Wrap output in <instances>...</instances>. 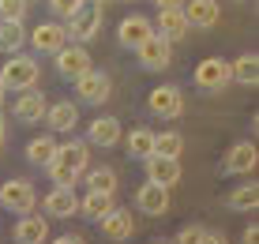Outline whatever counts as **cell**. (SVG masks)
<instances>
[{
  "label": "cell",
  "instance_id": "19",
  "mask_svg": "<svg viewBox=\"0 0 259 244\" xmlns=\"http://www.w3.org/2000/svg\"><path fill=\"white\" fill-rule=\"evenodd\" d=\"M12 237H15V244H46L49 240V222L41 218V214H23V218L15 222Z\"/></svg>",
  "mask_w": 259,
  "mask_h": 244
},
{
  "label": "cell",
  "instance_id": "39",
  "mask_svg": "<svg viewBox=\"0 0 259 244\" xmlns=\"http://www.w3.org/2000/svg\"><path fill=\"white\" fill-rule=\"evenodd\" d=\"M4 94H8V90H4V83H0V105H4Z\"/></svg>",
  "mask_w": 259,
  "mask_h": 244
},
{
  "label": "cell",
  "instance_id": "30",
  "mask_svg": "<svg viewBox=\"0 0 259 244\" xmlns=\"http://www.w3.org/2000/svg\"><path fill=\"white\" fill-rule=\"evenodd\" d=\"M181 150H184V135H181V132H162V135H154V154H162V158H181Z\"/></svg>",
  "mask_w": 259,
  "mask_h": 244
},
{
  "label": "cell",
  "instance_id": "26",
  "mask_svg": "<svg viewBox=\"0 0 259 244\" xmlns=\"http://www.w3.org/2000/svg\"><path fill=\"white\" fill-rule=\"evenodd\" d=\"M53 154H57V139H53V135H34V139L26 143V158H30L34 166H49Z\"/></svg>",
  "mask_w": 259,
  "mask_h": 244
},
{
  "label": "cell",
  "instance_id": "1",
  "mask_svg": "<svg viewBox=\"0 0 259 244\" xmlns=\"http://www.w3.org/2000/svg\"><path fill=\"white\" fill-rule=\"evenodd\" d=\"M87 166H91V143L71 139V143H57V154H53V161L46 169H49V180L57 188H71L87 173Z\"/></svg>",
  "mask_w": 259,
  "mask_h": 244
},
{
  "label": "cell",
  "instance_id": "32",
  "mask_svg": "<svg viewBox=\"0 0 259 244\" xmlns=\"http://www.w3.org/2000/svg\"><path fill=\"white\" fill-rule=\"evenodd\" d=\"M83 4H87V0H49V8H53V15H57V19H71Z\"/></svg>",
  "mask_w": 259,
  "mask_h": 244
},
{
  "label": "cell",
  "instance_id": "23",
  "mask_svg": "<svg viewBox=\"0 0 259 244\" xmlns=\"http://www.w3.org/2000/svg\"><path fill=\"white\" fill-rule=\"evenodd\" d=\"M229 75H233L240 87H255L259 83V57L255 53H240L233 64H229Z\"/></svg>",
  "mask_w": 259,
  "mask_h": 244
},
{
  "label": "cell",
  "instance_id": "17",
  "mask_svg": "<svg viewBox=\"0 0 259 244\" xmlns=\"http://www.w3.org/2000/svg\"><path fill=\"white\" fill-rule=\"evenodd\" d=\"M98 225H102V233L109 240H132V233H136V218L124 207H113L105 218H98Z\"/></svg>",
  "mask_w": 259,
  "mask_h": 244
},
{
  "label": "cell",
  "instance_id": "20",
  "mask_svg": "<svg viewBox=\"0 0 259 244\" xmlns=\"http://www.w3.org/2000/svg\"><path fill=\"white\" fill-rule=\"evenodd\" d=\"M188 30H192V26H188V19H184L181 8H173V12H158L154 34H158V38H165L169 45H173V42H184V38H188Z\"/></svg>",
  "mask_w": 259,
  "mask_h": 244
},
{
  "label": "cell",
  "instance_id": "8",
  "mask_svg": "<svg viewBox=\"0 0 259 244\" xmlns=\"http://www.w3.org/2000/svg\"><path fill=\"white\" fill-rule=\"evenodd\" d=\"M91 64H94V60H91V53H87V45H64V49H60L57 53V71H60V75H64V79H71V83H75V79L79 75H87V71H91Z\"/></svg>",
  "mask_w": 259,
  "mask_h": 244
},
{
  "label": "cell",
  "instance_id": "27",
  "mask_svg": "<svg viewBox=\"0 0 259 244\" xmlns=\"http://www.w3.org/2000/svg\"><path fill=\"white\" fill-rule=\"evenodd\" d=\"M26 45V30H23V23H0V49L8 53V57H15Z\"/></svg>",
  "mask_w": 259,
  "mask_h": 244
},
{
  "label": "cell",
  "instance_id": "41",
  "mask_svg": "<svg viewBox=\"0 0 259 244\" xmlns=\"http://www.w3.org/2000/svg\"><path fill=\"white\" fill-rule=\"evenodd\" d=\"M154 244H169V240H154Z\"/></svg>",
  "mask_w": 259,
  "mask_h": 244
},
{
  "label": "cell",
  "instance_id": "16",
  "mask_svg": "<svg viewBox=\"0 0 259 244\" xmlns=\"http://www.w3.org/2000/svg\"><path fill=\"white\" fill-rule=\"evenodd\" d=\"M46 109H49V102H46V94H38V90L19 94V102L12 105V113H15L19 124H41L46 120Z\"/></svg>",
  "mask_w": 259,
  "mask_h": 244
},
{
  "label": "cell",
  "instance_id": "4",
  "mask_svg": "<svg viewBox=\"0 0 259 244\" xmlns=\"http://www.w3.org/2000/svg\"><path fill=\"white\" fill-rule=\"evenodd\" d=\"M102 19H105V8H102V4H83V8L68 19V38H75L79 45H87L91 38L102 34Z\"/></svg>",
  "mask_w": 259,
  "mask_h": 244
},
{
  "label": "cell",
  "instance_id": "14",
  "mask_svg": "<svg viewBox=\"0 0 259 244\" xmlns=\"http://www.w3.org/2000/svg\"><path fill=\"white\" fill-rule=\"evenodd\" d=\"M147 169V180L150 184H162V188H173L181 180V158H162V154H150L143 161Z\"/></svg>",
  "mask_w": 259,
  "mask_h": 244
},
{
  "label": "cell",
  "instance_id": "36",
  "mask_svg": "<svg viewBox=\"0 0 259 244\" xmlns=\"http://www.w3.org/2000/svg\"><path fill=\"white\" fill-rule=\"evenodd\" d=\"M244 244H259V225H255V222L244 229Z\"/></svg>",
  "mask_w": 259,
  "mask_h": 244
},
{
  "label": "cell",
  "instance_id": "31",
  "mask_svg": "<svg viewBox=\"0 0 259 244\" xmlns=\"http://www.w3.org/2000/svg\"><path fill=\"white\" fill-rule=\"evenodd\" d=\"M26 0H0V23H23Z\"/></svg>",
  "mask_w": 259,
  "mask_h": 244
},
{
  "label": "cell",
  "instance_id": "11",
  "mask_svg": "<svg viewBox=\"0 0 259 244\" xmlns=\"http://www.w3.org/2000/svg\"><path fill=\"white\" fill-rule=\"evenodd\" d=\"M255 166H259V150H255V143H252V139L233 143V147H229V154L222 158V169H226V173H233V177L252 173Z\"/></svg>",
  "mask_w": 259,
  "mask_h": 244
},
{
  "label": "cell",
  "instance_id": "22",
  "mask_svg": "<svg viewBox=\"0 0 259 244\" xmlns=\"http://www.w3.org/2000/svg\"><path fill=\"white\" fill-rule=\"evenodd\" d=\"M46 124L53 132H71L79 124V105L75 102H53L46 109Z\"/></svg>",
  "mask_w": 259,
  "mask_h": 244
},
{
  "label": "cell",
  "instance_id": "5",
  "mask_svg": "<svg viewBox=\"0 0 259 244\" xmlns=\"http://www.w3.org/2000/svg\"><path fill=\"white\" fill-rule=\"evenodd\" d=\"M147 109L154 113V116H165V120L181 116V113H184V94H181V87H173V83L154 87V90L147 94Z\"/></svg>",
  "mask_w": 259,
  "mask_h": 244
},
{
  "label": "cell",
  "instance_id": "2",
  "mask_svg": "<svg viewBox=\"0 0 259 244\" xmlns=\"http://www.w3.org/2000/svg\"><path fill=\"white\" fill-rule=\"evenodd\" d=\"M38 75H41V64L34 57H8V64L0 68L4 90H34Z\"/></svg>",
  "mask_w": 259,
  "mask_h": 244
},
{
  "label": "cell",
  "instance_id": "9",
  "mask_svg": "<svg viewBox=\"0 0 259 244\" xmlns=\"http://www.w3.org/2000/svg\"><path fill=\"white\" fill-rule=\"evenodd\" d=\"M226 83H233V75H229V60L222 57H207L195 64V87L203 90H222Z\"/></svg>",
  "mask_w": 259,
  "mask_h": 244
},
{
  "label": "cell",
  "instance_id": "15",
  "mask_svg": "<svg viewBox=\"0 0 259 244\" xmlns=\"http://www.w3.org/2000/svg\"><path fill=\"white\" fill-rule=\"evenodd\" d=\"M150 34H154V23H150L147 15H124L120 26H117V38H120V45H128V49H139Z\"/></svg>",
  "mask_w": 259,
  "mask_h": 244
},
{
  "label": "cell",
  "instance_id": "28",
  "mask_svg": "<svg viewBox=\"0 0 259 244\" xmlns=\"http://www.w3.org/2000/svg\"><path fill=\"white\" fill-rule=\"evenodd\" d=\"M87 188H91V192H109V195H117V169H109V166L87 169Z\"/></svg>",
  "mask_w": 259,
  "mask_h": 244
},
{
  "label": "cell",
  "instance_id": "37",
  "mask_svg": "<svg viewBox=\"0 0 259 244\" xmlns=\"http://www.w3.org/2000/svg\"><path fill=\"white\" fill-rule=\"evenodd\" d=\"M53 244H87V240H83V237H75V233H64V237H57Z\"/></svg>",
  "mask_w": 259,
  "mask_h": 244
},
{
  "label": "cell",
  "instance_id": "29",
  "mask_svg": "<svg viewBox=\"0 0 259 244\" xmlns=\"http://www.w3.org/2000/svg\"><path fill=\"white\" fill-rule=\"evenodd\" d=\"M226 203L233 207V211H255V207H259V188L255 184H237Z\"/></svg>",
  "mask_w": 259,
  "mask_h": 244
},
{
  "label": "cell",
  "instance_id": "34",
  "mask_svg": "<svg viewBox=\"0 0 259 244\" xmlns=\"http://www.w3.org/2000/svg\"><path fill=\"white\" fill-rule=\"evenodd\" d=\"M199 244H229V240H226V233H203Z\"/></svg>",
  "mask_w": 259,
  "mask_h": 244
},
{
  "label": "cell",
  "instance_id": "7",
  "mask_svg": "<svg viewBox=\"0 0 259 244\" xmlns=\"http://www.w3.org/2000/svg\"><path fill=\"white\" fill-rule=\"evenodd\" d=\"M26 38H30V45H34L38 53H49V57H57V53L71 42L64 23H38L30 34H26Z\"/></svg>",
  "mask_w": 259,
  "mask_h": 244
},
{
  "label": "cell",
  "instance_id": "18",
  "mask_svg": "<svg viewBox=\"0 0 259 244\" xmlns=\"http://www.w3.org/2000/svg\"><path fill=\"white\" fill-rule=\"evenodd\" d=\"M87 143L91 147H117L120 143V120L117 116H94L87 124Z\"/></svg>",
  "mask_w": 259,
  "mask_h": 244
},
{
  "label": "cell",
  "instance_id": "35",
  "mask_svg": "<svg viewBox=\"0 0 259 244\" xmlns=\"http://www.w3.org/2000/svg\"><path fill=\"white\" fill-rule=\"evenodd\" d=\"M158 12H173V8H184V0H154Z\"/></svg>",
  "mask_w": 259,
  "mask_h": 244
},
{
  "label": "cell",
  "instance_id": "40",
  "mask_svg": "<svg viewBox=\"0 0 259 244\" xmlns=\"http://www.w3.org/2000/svg\"><path fill=\"white\" fill-rule=\"evenodd\" d=\"M87 4H105V0H87Z\"/></svg>",
  "mask_w": 259,
  "mask_h": 244
},
{
  "label": "cell",
  "instance_id": "13",
  "mask_svg": "<svg viewBox=\"0 0 259 244\" xmlns=\"http://www.w3.org/2000/svg\"><path fill=\"white\" fill-rule=\"evenodd\" d=\"M184 19L188 26H199V30H210V26H218L222 19V4L218 0H184Z\"/></svg>",
  "mask_w": 259,
  "mask_h": 244
},
{
  "label": "cell",
  "instance_id": "25",
  "mask_svg": "<svg viewBox=\"0 0 259 244\" xmlns=\"http://www.w3.org/2000/svg\"><path fill=\"white\" fill-rule=\"evenodd\" d=\"M124 147H128V154H132V158L147 161L150 154H154V132H150V128H136V132L128 135V139H124Z\"/></svg>",
  "mask_w": 259,
  "mask_h": 244
},
{
  "label": "cell",
  "instance_id": "3",
  "mask_svg": "<svg viewBox=\"0 0 259 244\" xmlns=\"http://www.w3.org/2000/svg\"><path fill=\"white\" fill-rule=\"evenodd\" d=\"M34 203H38V192H34V184L26 177H12L0 184V207L12 214H30Z\"/></svg>",
  "mask_w": 259,
  "mask_h": 244
},
{
  "label": "cell",
  "instance_id": "24",
  "mask_svg": "<svg viewBox=\"0 0 259 244\" xmlns=\"http://www.w3.org/2000/svg\"><path fill=\"white\" fill-rule=\"evenodd\" d=\"M113 207H117V199H113L109 192H91V188H87V195L79 199V211H83L87 218H105Z\"/></svg>",
  "mask_w": 259,
  "mask_h": 244
},
{
  "label": "cell",
  "instance_id": "6",
  "mask_svg": "<svg viewBox=\"0 0 259 244\" xmlns=\"http://www.w3.org/2000/svg\"><path fill=\"white\" fill-rule=\"evenodd\" d=\"M75 94L83 98L87 105H102V102H109V94H113V79L105 75V71L91 68L87 75L75 79Z\"/></svg>",
  "mask_w": 259,
  "mask_h": 244
},
{
  "label": "cell",
  "instance_id": "12",
  "mask_svg": "<svg viewBox=\"0 0 259 244\" xmlns=\"http://www.w3.org/2000/svg\"><path fill=\"white\" fill-rule=\"evenodd\" d=\"M136 211L139 214H150V218H165V211H169V188L162 184H143L139 192H136Z\"/></svg>",
  "mask_w": 259,
  "mask_h": 244
},
{
  "label": "cell",
  "instance_id": "21",
  "mask_svg": "<svg viewBox=\"0 0 259 244\" xmlns=\"http://www.w3.org/2000/svg\"><path fill=\"white\" fill-rule=\"evenodd\" d=\"M41 207H46V214H53V218H71V214H79V195L71 188H53L46 199H41Z\"/></svg>",
  "mask_w": 259,
  "mask_h": 244
},
{
  "label": "cell",
  "instance_id": "10",
  "mask_svg": "<svg viewBox=\"0 0 259 244\" xmlns=\"http://www.w3.org/2000/svg\"><path fill=\"white\" fill-rule=\"evenodd\" d=\"M136 53H139V64L147 71H162V68L173 64V45H169L165 38H158V34H150Z\"/></svg>",
  "mask_w": 259,
  "mask_h": 244
},
{
  "label": "cell",
  "instance_id": "33",
  "mask_svg": "<svg viewBox=\"0 0 259 244\" xmlns=\"http://www.w3.org/2000/svg\"><path fill=\"white\" fill-rule=\"evenodd\" d=\"M203 233H207L203 225H184V229L177 233V244H199V240H203Z\"/></svg>",
  "mask_w": 259,
  "mask_h": 244
},
{
  "label": "cell",
  "instance_id": "38",
  "mask_svg": "<svg viewBox=\"0 0 259 244\" xmlns=\"http://www.w3.org/2000/svg\"><path fill=\"white\" fill-rule=\"evenodd\" d=\"M4 139H8V120H4V113H0V147H4Z\"/></svg>",
  "mask_w": 259,
  "mask_h": 244
}]
</instances>
